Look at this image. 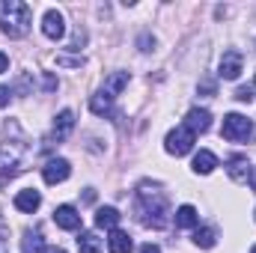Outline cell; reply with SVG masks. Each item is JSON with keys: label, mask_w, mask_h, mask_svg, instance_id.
I'll list each match as a JSON object with an SVG mask.
<instances>
[{"label": "cell", "mask_w": 256, "mask_h": 253, "mask_svg": "<svg viewBox=\"0 0 256 253\" xmlns=\"http://www.w3.org/2000/svg\"><path fill=\"white\" fill-rule=\"evenodd\" d=\"M42 33H45L48 39H54V42L66 36V21L57 9H48V12H45V18H42Z\"/></svg>", "instance_id": "9"}, {"label": "cell", "mask_w": 256, "mask_h": 253, "mask_svg": "<svg viewBox=\"0 0 256 253\" xmlns=\"http://www.w3.org/2000/svg\"><path fill=\"white\" fill-rule=\"evenodd\" d=\"M194 244L202 248V250H212V248L218 244V232H214L212 226H196V232H194Z\"/></svg>", "instance_id": "19"}, {"label": "cell", "mask_w": 256, "mask_h": 253, "mask_svg": "<svg viewBox=\"0 0 256 253\" xmlns=\"http://www.w3.org/2000/svg\"><path fill=\"white\" fill-rule=\"evenodd\" d=\"M24 161H27V146L21 140L0 143V188H6L9 179H15L24 170Z\"/></svg>", "instance_id": "3"}, {"label": "cell", "mask_w": 256, "mask_h": 253, "mask_svg": "<svg viewBox=\"0 0 256 253\" xmlns=\"http://www.w3.org/2000/svg\"><path fill=\"white\" fill-rule=\"evenodd\" d=\"M200 90H202L206 96H214V84H212V80H202V86H200Z\"/></svg>", "instance_id": "27"}, {"label": "cell", "mask_w": 256, "mask_h": 253, "mask_svg": "<svg viewBox=\"0 0 256 253\" xmlns=\"http://www.w3.org/2000/svg\"><path fill=\"white\" fill-rule=\"evenodd\" d=\"M72 128H74V114L66 108L57 114V120H54V128H51V140H57V143H63L66 137L72 134Z\"/></svg>", "instance_id": "12"}, {"label": "cell", "mask_w": 256, "mask_h": 253, "mask_svg": "<svg viewBox=\"0 0 256 253\" xmlns=\"http://www.w3.org/2000/svg\"><path fill=\"white\" fill-rule=\"evenodd\" d=\"M254 218H256V212H254Z\"/></svg>", "instance_id": "34"}, {"label": "cell", "mask_w": 256, "mask_h": 253, "mask_svg": "<svg viewBox=\"0 0 256 253\" xmlns=\"http://www.w3.org/2000/svg\"><path fill=\"white\" fill-rule=\"evenodd\" d=\"M9 98H12V90H9V86H0V108H6Z\"/></svg>", "instance_id": "25"}, {"label": "cell", "mask_w": 256, "mask_h": 253, "mask_svg": "<svg viewBox=\"0 0 256 253\" xmlns=\"http://www.w3.org/2000/svg\"><path fill=\"white\" fill-rule=\"evenodd\" d=\"M134 212L140 218L143 226H152V230H164L170 224V202L164 196V190L158 185H149L143 182L137 188V196H134Z\"/></svg>", "instance_id": "1"}, {"label": "cell", "mask_w": 256, "mask_h": 253, "mask_svg": "<svg viewBox=\"0 0 256 253\" xmlns=\"http://www.w3.org/2000/svg\"><path fill=\"white\" fill-rule=\"evenodd\" d=\"M250 253H256V244H254V250H250Z\"/></svg>", "instance_id": "33"}, {"label": "cell", "mask_w": 256, "mask_h": 253, "mask_svg": "<svg viewBox=\"0 0 256 253\" xmlns=\"http://www.w3.org/2000/svg\"><path fill=\"white\" fill-rule=\"evenodd\" d=\"M120 218H122V214H120L114 206H102V208L96 212V226H98V230H116Z\"/></svg>", "instance_id": "16"}, {"label": "cell", "mask_w": 256, "mask_h": 253, "mask_svg": "<svg viewBox=\"0 0 256 253\" xmlns=\"http://www.w3.org/2000/svg\"><path fill=\"white\" fill-rule=\"evenodd\" d=\"M250 131H254V126H250L248 116H242V114H226V116H224V128H220V134H224L226 140H232V143L248 140Z\"/></svg>", "instance_id": "5"}, {"label": "cell", "mask_w": 256, "mask_h": 253, "mask_svg": "<svg viewBox=\"0 0 256 253\" xmlns=\"http://www.w3.org/2000/svg\"><path fill=\"white\" fill-rule=\"evenodd\" d=\"M0 253H6V242H3V226H0Z\"/></svg>", "instance_id": "31"}, {"label": "cell", "mask_w": 256, "mask_h": 253, "mask_svg": "<svg viewBox=\"0 0 256 253\" xmlns=\"http://www.w3.org/2000/svg\"><path fill=\"white\" fill-rule=\"evenodd\" d=\"M30 21H33V12L24 0H0V30L9 39L27 36Z\"/></svg>", "instance_id": "2"}, {"label": "cell", "mask_w": 256, "mask_h": 253, "mask_svg": "<svg viewBox=\"0 0 256 253\" xmlns=\"http://www.w3.org/2000/svg\"><path fill=\"white\" fill-rule=\"evenodd\" d=\"M42 86H45L48 92H54V90H57V78H54V74H45V78H42Z\"/></svg>", "instance_id": "24"}, {"label": "cell", "mask_w": 256, "mask_h": 253, "mask_svg": "<svg viewBox=\"0 0 256 253\" xmlns=\"http://www.w3.org/2000/svg\"><path fill=\"white\" fill-rule=\"evenodd\" d=\"M194 143H196V134H194L188 126H179V128H173L170 134H167V140H164V149L170 152V155H188L194 149Z\"/></svg>", "instance_id": "4"}, {"label": "cell", "mask_w": 256, "mask_h": 253, "mask_svg": "<svg viewBox=\"0 0 256 253\" xmlns=\"http://www.w3.org/2000/svg\"><path fill=\"white\" fill-rule=\"evenodd\" d=\"M126 86H128V72H114V74L104 80V92H108L110 98H116Z\"/></svg>", "instance_id": "18"}, {"label": "cell", "mask_w": 256, "mask_h": 253, "mask_svg": "<svg viewBox=\"0 0 256 253\" xmlns=\"http://www.w3.org/2000/svg\"><path fill=\"white\" fill-rule=\"evenodd\" d=\"M6 68H9V57H6V54H3V51H0V74H3V72H6Z\"/></svg>", "instance_id": "29"}, {"label": "cell", "mask_w": 256, "mask_h": 253, "mask_svg": "<svg viewBox=\"0 0 256 253\" xmlns=\"http://www.w3.org/2000/svg\"><path fill=\"white\" fill-rule=\"evenodd\" d=\"M39 206H42V194H39L36 188H24V190H18V194H15V208H18V212L33 214Z\"/></svg>", "instance_id": "11"}, {"label": "cell", "mask_w": 256, "mask_h": 253, "mask_svg": "<svg viewBox=\"0 0 256 253\" xmlns=\"http://www.w3.org/2000/svg\"><path fill=\"white\" fill-rule=\"evenodd\" d=\"M45 253H66L63 248H45Z\"/></svg>", "instance_id": "32"}, {"label": "cell", "mask_w": 256, "mask_h": 253, "mask_svg": "<svg viewBox=\"0 0 256 253\" xmlns=\"http://www.w3.org/2000/svg\"><path fill=\"white\" fill-rule=\"evenodd\" d=\"M54 224H57L60 230L74 232V230H80V214H78L74 206H57V208H54Z\"/></svg>", "instance_id": "10"}, {"label": "cell", "mask_w": 256, "mask_h": 253, "mask_svg": "<svg viewBox=\"0 0 256 253\" xmlns=\"http://www.w3.org/2000/svg\"><path fill=\"white\" fill-rule=\"evenodd\" d=\"M242 68H244V57L238 54V51H224V57H220V78L224 80H236L238 74H242Z\"/></svg>", "instance_id": "8"}, {"label": "cell", "mask_w": 256, "mask_h": 253, "mask_svg": "<svg viewBox=\"0 0 256 253\" xmlns=\"http://www.w3.org/2000/svg\"><path fill=\"white\" fill-rule=\"evenodd\" d=\"M140 253H161V248H158V244H152V242H149V244H143V248H140Z\"/></svg>", "instance_id": "28"}, {"label": "cell", "mask_w": 256, "mask_h": 253, "mask_svg": "<svg viewBox=\"0 0 256 253\" xmlns=\"http://www.w3.org/2000/svg\"><path fill=\"white\" fill-rule=\"evenodd\" d=\"M254 80H256V78H254Z\"/></svg>", "instance_id": "35"}, {"label": "cell", "mask_w": 256, "mask_h": 253, "mask_svg": "<svg viewBox=\"0 0 256 253\" xmlns=\"http://www.w3.org/2000/svg\"><path fill=\"white\" fill-rule=\"evenodd\" d=\"M90 110H92L96 116H108V114H114V98L102 90V92H96V96L90 98Z\"/></svg>", "instance_id": "17"}, {"label": "cell", "mask_w": 256, "mask_h": 253, "mask_svg": "<svg viewBox=\"0 0 256 253\" xmlns=\"http://www.w3.org/2000/svg\"><path fill=\"white\" fill-rule=\"evenodd\" d=\"M185 126L191 128L194 134H196V131L202 134V131L212 128V114H208L206 108H194V110H188V122H185Z\"/></svg>", "instance_id": "14"}, {"label": "cell", "mask_w": 256, "mask_h": 253, "mask_svg": "<svg viewBox=\"0 0 256 253\" xmlns=\"http://www.w3.org/2000/svg\"><path fill=\"white\" fill-rule=\"evenodd\" d=\"M78 250L80 253H102V238L96 232H80L78 236Z\"/></svg>", "instance_id": "22"}, {"label": "cell", "mask_w": 256, "mask_h": 253, "mask_svg": "<svg viewBox=\"0 0 256 253\" xmlns=\"http://www.w3.org/2000/svg\"><path fill=\"white\" fill-rule=\"evenodd\" d=\"M68 173H72V164H68L66 158H51V161L42 167V179H45L48 185H60V182H66Z\"/></svg>", "instance_id": "6"}, {"label": "cell", "mask_w": 256, "mask_h": 253, "mask_svg": "<svg viewBox=\"0 0 256 253\" xmlns=\"http://www.w3.org/2000/svg\"><path fill=\"white\" fill-rule=\"evenodd\" d=\"M173 218H176V226H182V230H188V226H196V224H200V214H196L194 206H179Z\"/></svg>", "instance_id": "20"}, {"label": "cell", "mask_w": 256, "mask_h": 253, "mask_svg": "<svg viewBox=\"0 0 256 253\" xmlns=\"http://www.w3.org/2000/svg\"><path fill=\"white\" fill-rule=\"evenodd\" d=\"M57 63L60 66H84V60L78 57V60H72V57H57Z\"/></svg>", "instance_id": "26"}, {"label": "cell", "mask_w": 256, "mask_h": 253, "mask_svg": "<svg viewBox=\"0 0 256 253\" xmlns=\"http://www.w3.org/2000/svg\"><path fill=\"white\" fill-rule=\"evenodd\" d=\"M226 173H230L232 182H250V179H254V167H250V161H248L244 155L226 158Z\"/></svg>", "instance_id": "7"}, {"label": "cell", "mask_w": 256, "mask_h": 253, "mask_svg": "<svg viewBox=\"0 0 256 253\" xmlns=\"http://www.w3.org/2000/svg\"><path fill=\"white\" fill-rule=\"evenodd\" d=\"M21 253H45L42 232H33V230H27V232H24V238H21Z\"/></svg>", "instance_id": "21"}, {"label": "cell", "mask_w": 256, "mask_h": 253, "mask_svg": "<svg viewBox=\"0 0 256 253\" xmlns=\"http://www.w3.org/2000/svg\"><path fill=\"white\" fill-rule=\"evenodd\" d=\"M84 200H86V202H92V200H96V190L86 188V190H84Z\"/></svg>", "instance_id": "30"}, {"label": "cell", "mask_w": 256, "mask_h": 253, "mask_svg": "<svg viewBox=\"0 0 256 253\" xmlns=\"http://www.w3.org/2000/svg\"><path fill=\"white\" fill-rule=\"evenodd\" d=\"M194 173H200V176H208L214 167H218V155L214 152H208V149H200L196 155H194Z\"/></svg>", "instance_id": "13"}, {"label": "cell", "mask_w": 256, "mask_h": 253, "mask_svg": "<svg viewBox=\"0 0 256 253\" xmlns=\"http://www.w3.org/2000/svg\"><path fill=\"white\" fill-rule=\"evenodd\" d=\"M236 98H238V102H254V90L238 86V90H236Z\"/></svg>", "instance_id": "23"}, {"label": "cell", "mask_w": 256, "mask_h": 253, "mask_svg": "<svg viewBox=\"0 0 256 253\" xmlns=\"http://www.w3.org/2000/svg\"><path fill=\"white\" fill-rule=\"evenodd\" d=\"M134 248V242H131V236L122 232V230H110V236H108V250L110 253H131Z\"/></svg>", "instance_id": "15"}]
</instances>
